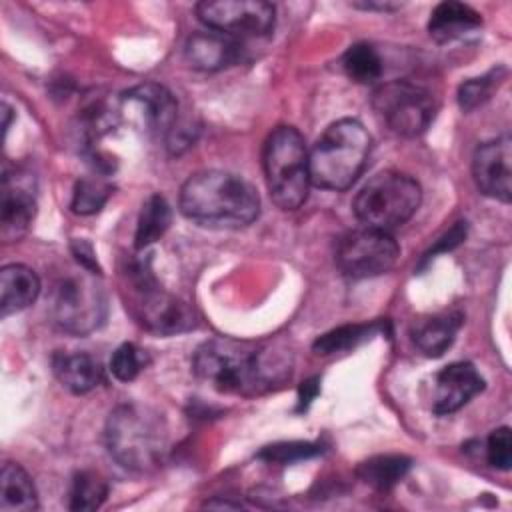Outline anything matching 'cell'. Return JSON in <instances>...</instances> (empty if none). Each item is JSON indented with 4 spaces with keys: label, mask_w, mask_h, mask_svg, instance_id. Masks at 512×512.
<instances>
[{
    "label": "cell",
    "mask_w": 512,
    "mask_h": 512,
    "mask_svg": "<svg viewBox=\"0 0 512 512\" xmlns=\"http://www.w3.org/2000/svg\"><path fill=\"white\" fill-rule=\"evenodd\" d=\"M196 16L226 36H264L274 28L276 8L264 0H218L196 4Z\"/></svg>",
    "instance_id": "7c38bea8"
},
{
    "label": "cell",
    "mask_w": 512,
    "mask_h": 512,
    "mask_svg": "<svg viewBox=\"0 0 512 512\" xmlns=\"http://www.w3.org/2000/svg\"><path fill=\"white\" fill-rule=\"evenodd\" d=\"M146 364H148L146 352L132 342H124L114 350L110 358V372L114 374L116 380L130 382L146 368Z\"/></svg>",
    "instance_id": "f1b7e54d"
},
{
    "label": "cell",
    "mask_w": 512,
    "mask_h": 512,
    "mask_svg": "<svg viewBox=\"0 0 512 512\" xmlns=\"http://www.w3.org/2000/svg\"><path fill=\"white\" fill-rule=\"evenodd\" d=\"M464 238H466V222H456L440 240H436L434 248H430V250L424 254L422 264H426V262H428L430 258H434L438 252H446V250L456 248Z\"/></svg>",
    "instance_id": "1f68e13d"
},
{
    "label": "cell",
    "mask_w": 512,
    "mask_h": 512,
    "mask_svg": "<svg viewBox=\"0 0 512 512\" xmlns=\"http://www.w3.org/2000/svg\"><path fill=\"white\" fill-rule=\"evenodd\" d=\"M192 368L200 380L226 394H258L290 376V364L280 354L232 338L198 346Z\"/></svg>",
    "instance_id": "6da1fadb"
},
{
    "label": "cell",
    "mask_w": 512,
    "mask_h": 512,
    "mask_svg": "<svg viewBox=\"0 0 512 512\" xmlns=\"http://www.w3.org/2000/svg\"><path fill=\"white\" fill-rule=\"evenodd\" d=\"M120 122L140 134L164 138L176 126L178 102L174 94L156 82H144L124 92L116 104Z\"/></svg>",
    "instance_id": "8fae6325"
},
{
    "label": "cell",
    "mask_w": 512,
    "mask_h": 512,
    "mask_svg": "<svg viewBox=\"0 0 512 512\" xmlns=\"http://www.w3.org/2000/svg\"><path fill=\"white\" fill-rule=\"evenodd\" d=\"M264 178L272 202L282 210H296L308 198V148L294 126H276L262 150Z\"/></svg>",
    "instance_id": "5b68a950"
},
{
    "label": "cell",
    "mask_w": 512,
    "mask_h": 512,
    "mask_svg": "<svg viewBox=\"0 0 512 512\" xmlns=\"http://www.w3.org/2000/svg\"><path fill=\"white\" fill-rule=\"evenodd\" d=\"M106 446L124 468L146 472L156 468L168 450L164 418L142 404H122L106 420Z\"/></svg>",
    "instance_id": "277c9868"
},
{
    "label": "cell",
    "mask_w": 512,
    "mask_h": 512,
    "mask_svg": "<svg viewBox=\"0 0 512 512\" xmlns=\"http://www.w3.org/2000/svg\"><path fill=\"white\" fill-rule=\"evenodd\" d=\"M512 148L510 138L502 136L484 142L472 158V176L478 190L500 202H510L512 196Z\"/></svg>",
    "instance_id": "5bb4252c"
},
{
    "label": "cell",
    "mask_w": 512,
    "mask_h": 512,
    "mask_svg": "<svg viewBox=\"0 0 512 512\" xmlns=\"http://www.w3.org/2000/svg\"><path fill=\"white\" fill-rule=\"evenodd\" d=\"M372 138L362 122L342 118L332 122L308 152L310 182L324 190H346L364 172Z\"/></svg>",
    "instance_id": "3957f363"
},
{
    "label": "cell",
    "mask_w": 512,
    "mask_h": 512,
    "mask_svg": "<svg viewBox=\"0 0 512 512\" xmlns=\"http://www.w3.org/2000/svg\"><path fill=\"white\" fill-rule=\"evenodd\" d=\"M460 326H462L460 312H444V314L428 316L414 322L410 334H412L414 346L424 356L438 358L452 346Z\"/></svg>",
    "instance_id": "d6986e66"
},
{
    "label": "cell",
    "mask_w": 512,
    "mask_h": 512,
    "mask_svg": "<svg viewBox=\"0 0 512 512\" xmlns=\"http://www.w3.org/2000/svg\"><path fill=\"white\" fill-rule=\"evenodd\" d=\"M372 108L398 136H420L436 114L434 94L408 80H390L372 92Z\"/></svg>",
    "instance_id": "9c48e42d"
},
{
    "label": "cell",
    "mask_w": 512,
    "mask_h": 512,
    "mask_svg": "<svg viewBox=\"0 0 512 512\" xmlns=\"http://www.w3.org/2000/svg\"><path fill=\"white\" fill-rule=\"evenodd\" d=\"M342 68H344L346 76L358 84H372V82L380 80V76L384 72L380 54L376 52V48L372 44H366V42L352 44L344 52Z\"/></svg>",
    "instance_id": "cb8c5ba5"
},
{
    "label": "cell",
    "mask_w": 512,
    "mask_h": 512,
    "mask_svg": "<svg viewBox=\"0 0 512 512\" xmlns=\"http://www.w3.org/2000/svg\"><path fill=\"white\" fill-rule=\"evenodd\" d=\"M380 330V322L374 324H346V326H338L322 336L316 338V342L312 344L316 354H334V352H342L348 348H354L356 344L368 340L372 334H376Z\"/></svg>",
    "instance_id": "484cf974"
},
{
    "label": "cell",
    "mask_w": 512,
    "mask_h": 512,
    "mask_svg": "<svg viewBox=\"0 0 512 512\" xmlns=\"http://www.w3.org/2000/svg\"><path fill=\"white\" fill-rule=\"evenodd\" d=\"M488 464L498 470H508L512 464V434L508 426H500L490 432L486 442Z\"/></svg>",
    "instance_id": "4dcf8cb0"
},
{
    "label": "cell",
    "mask_w": 512,
    "mask_h": 512,
    "mask_svg": "<svg viewBox=\"0 0 512 512\" xmlns=\"http://www.w3.org/2000/svg\"><path fill=\"white\" fill-rule=\"evenodd\" d=\"M70 248H72V254H74L76 262H78L84 270H88V272H92V274H100V266H98L96 254H94L92 246H90L86 240H74V242L70 244Z\"/></svg>",
    "instance_id": "d6a6232c"
},
{
    "label": "cell",
    "mask_w": 512,
    "mask_h": 512,
    "mask_svg": "<svg viewBox=\"0 0 512 512\" xmlns=\"http://www.w3.org/2000/svg\"><path fill=\"white\" fill-rule=\"evenodd\" d=\"M112 188L102 178H82L76 182L72 192L70 208L80 216L96 214L108 200Z\"/></svg>",
    "instance_id": "4316f807"
},
{
    "label": "cell",
    "mask_w": 512,
    "mask_h": 512,
    "mask_svg": "<svg viewBox=\"0 0 512 512\" xmlns=\"http://www.w3.org/2000/svg\"><path fill=\"white\" fill-rule=\"evenodd\" d=\"M38 508V494L28 472L14 462H6L0 472V510L30 512Z\"/></svg>",
    "instance_id": "44dd1931"
},
{
    "label": "cell",
    "mask_w": 512,
    "mask_h": 512,
    "mask_svg": "<svg viewBox=\"0 0 512 512\" xmlns=\"http://www.w3.org/2000/svg\"><path fill=\"white\" fill-rule=\"evenodd\" d=\"M318 392H320V378L304 380L298 388V410H306L310 402L318 396Z\"/></svg>",
    "instance_id": "836d02e7"
},
{
    "label": "cell",
    "mask_w": 512,
    "mask_h": 512,
    "mask_svg": "<svg viewBox=\"0 0 512 512\" xmlns=\"http://www.w3.org/2000/svg\"><path fill=\"white\" fill-rule=\"evenodd\" d=\"M52 370L58 382L74 394H86L102 380L100 364L86 352H56Z\"/></svg>",
    "instance_id": "ffe728a7"
},
{
    "label": "cell",
    "mask_w": 512,
    "mask_h": 512,
    "mask_svg": "<svg viewBox=\"0 0 512 512\" xmlns=\"http://www.w3.org/2000/svg\"><path fill=\"white\" fill-rule=\"evenodd\" d=\"M132 314L152 334L176 336L196 328L194 310L180 298L164 292L146 262H134L128 272Z\"/></svg>",
    "instance_id": "52a82bcc"
},
{
    "label": "cell",
    "mask_w": 512,
    "mask_h": 512,
    "mask_svg": "<svg viewBox=\"0 0 512 512\" xmlns=\"http://www.w3.org/2000/svg\"><path fill=\"white\" fill-rule=\"evenodd\" d=\"M482 26L480 14L462 2H440L428 20V32L438 44L454 42Z\"/></svg>",
    "instance_id": "e0dca14e"
},
{
    "label": "cell",
    "mask_w": 512,
    "mask_h": 512,
    "mask_svg": "<svg viewBox=\"0 0 512 512\" xmlns=\"http://www.w3.org/2000/svg\"><path fill=\"white\" fill-rule=\"evenodd\" d=\"M188 64L202 72H216L232 66L240 58V44L220 32H194L184 46Z\"/></svg>",
    "instance_id": "2e32d148"
},
{
    "label": "cell",
    "mask_w": 512,
    "mask_h": 512,
    "mask_svg": "<svg viewBox=\"0 0 512 512\" xmlns=\"http://www.w3.org/2000/svg\"><path fill=\"white\" fill-rule=\"evenodd\" d=\"M172 220V210L170 204L162 194H152L146 198L142 204L138 224H136V234H134V246L136 250H144L156 240L164 236Z\"/></svg>",
    "instance_id": "7402d4cb"
},
{
    "label": "cell",
    "mask_w": 512,
    "mask_h": 512,
    "mask_svg": "<svg viewBox=\"0 0 512 512\" xmlns=\"http://www.w3.org/2000/svg\"><path fill=\"white\" fill-rule=\"evenodd\" d=\"M398 256L400 248L390 232L362 226L340 236L334 260L344 276L364 280L386 274Z\"/></svg>",
    "instance_id": "30bf717a"
},
{
    "label": "cell",
    "mask_w": 512,
    "mask_h": 512,
    "mask_svg": "<svg viewBox=\"0 0 512 512\" xmlns=\"http://www.w3.org/2000/svg\"><path fill=\"white\" fill-rule=\"evenodd\" d=\"M506 70L504 68H494L482 78H470L460 84L458 88V104L464 112H472L474 108L482 106L494 92V88L500 84L504 78Z\"/></svg>",
    "instance_id": "83f0119b"
},
{
    "label": "cell",
    "mask_w": 512,
    "mask_h": 512,
    "mask_svg": "<svg viewBox=\"0 0 512 512\" xmlns=\"http://www.w3.org/2000/svg\"><path fill=\"white\" fill-rule=\"evenodd\" d=\"M322 452V446L312 442H280L266 446L258 458L272 462V464H292L298 460H306L312 456H318Z\"/></svg>",
    "instance_id": "f546056e"
},
{
    "label": "cell",
    "mask_w": 512,
    "mask_h": 512,
    "mask_svg": "<svg viewBox=\"0 0 512 512\" xmlns=\"http://www.w3.org/2000/svg\"><path fill=\"white\" fill-rule=\"evenodd\" d=\"M94 276L96 274L84 270L80 274L62 276L54 284L50 316L60 330L86 336L104 324L108 312L106 294Z\"/></svg>",
    "instance_id": "ba28073f"
},
{
    "label": "cell",
    "mask_w": 512,
    "mask_h": 512,
    "mask_svg": "<svg viewBox=\"0 0 512 512\" xmlns=\"http://www.w3.org/2000/svg\"><path fill=\"white\" fill-rule=\"evenodd\" d=\"M180 212L208 228H244L260 214L256 188L238 174L202 170L180 188Z\"/></svg>",
    "instance_id": "7a4b0ae2"
},
{
    "label": "cell",
    "mask_w": 512,
    "mask_h": 512,
    "mask_svg": "<svg viewBox=\"0 0 512 512\" xmlns=\"http://www.w3.org/2000/svg\"><path fill=\"white\" fill-rule=\"evenodd\" d=\"M420 200L422 190L412 176L386 170L360 188L352 208L364 226L390 232L414 216Z\"/></svg>",
    "instance_id": "8992f818"
},
{
    "label": "cell",
    "mask_w": 512,
    "mask_h": 512,
    "mask_svg": "<svg viewBox=\"0 0 512 512\" xmlns=\"http://www.w3.org/2000/svg\"><path fill=\"white\" fill-rule=\"evenodd\" d=\"M34 178L14 168H4L2 176V202H0V236L6 242L22 238L36 214Z\"/></svg>",
    "instance_id": "4fadbf2b"
},
{
    "label": "cell",
    "mask_w": 512,
    "mask_h": 512,
    "mask_svg": "<svg viewBox=\"0 0 512 512\" xmlns=\"http://www.w3.org/2000/svg\"><path fill=\"white\" fill-rule=\"evenodd\" d=\"M40 294L38 274L24 264H8L0 270V310L2 316L16 314L30 304Z\"/></svg>",
    "instance_id": "ac0fdd59"
},
{
    "label": "cell",
    "mask_w": 512,
    "mask_h": 512,
    "mask_svg": "<svg viewBox=\"0 0 512 512\" xmlns=\"http://www.w3.org/2000/svg\"><path fill=\"white\" fill-rule=\"evenodd\" d=\"M484 390V378L470 362H452L436 374L432 410L438 416L452 414Z\"/></svg>",
    "instance_id": "9a60e30c"
},
{
    "label": "cell",
    "mask_w": 512,
    "mask_h": 512,
    "mask_svg": "<svg viewBox=\"0 0 512 512\" xmlns=\"http://www.w3.org/2000/svg\"><path fill=\"white\" fill-rule=\"evenodd\" d=\"M108 496V486L104 478L96 472H78L72 478L68 492V508L76 512H90L102 506Z\"/></svg>",
    "instance_id": "d4e9b609"
},
{
    "label": "cell",
    "mask_w": 512,
    "mask_h": 512,
    "mask_svg": "<svg viewBox=\"0 0 512 512\" xmlns=\"http://www.w3.org/2000/svg\"><path fill=\"white\" fill-rule=\"evenodd\" d=\"M354 8H362V10H398L402 4H396V2H354L352 4Z\"/></svg>",
    "instance_id": "e575fe53"
},
{
    "label": "cell",
    "mask_w": 512,
    "mask_h": 512,
    "mask_svg": "<svg viewBox=\"0 0 512 512\" xmlns=\"http://www.w3.org/2000/svg\"><path fill=\"white\" fill-rule=\"evenodd\" d=\"M410 466H412L410 458L394 454V456L370 458L362 462L356 472L366 484L374 486L376 490H390L406 476Z\"/></svg>",
    "instance_id": "603a6c76"
},
{
    "label": "cell",
    "mask_w": 512,
    "mask_h": 512,
    "mask_svg": "<svg viewBox=\"0 0 512 512\" xmlns=\"http://www.w3.org/2000/svg\"><path fill=\"white\" fill-rule=\"evenodd\" d=\"M204 506H206V508H240V504H238V502H228V500H224V502L208 500Z\"/></svg>",
    "instance_id": "d590c367"
}]
</instances>
